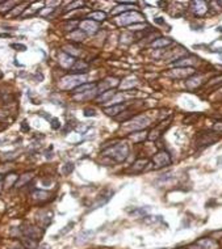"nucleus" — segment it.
<instances>
[{
    "mask_svg": "<svg viewBox=\"0 0 222 249\" xmlns=\"http://www.w3.org/2000/svg\"><path fill=\"white\" fill-rule=\"evenodd\" d=\"M96 88V84H82L79 87H76L74 89V95L75 96H80V95H84L87 92H91V89H95Z\"/></svg>",
    "mask_w": 222,
    "mask_h": 249,
    "instance_id": "nucleus-9",
    "label": "nucleus"
},
{
    "mask_svg": "<svg viewBox=\"0 0 222 249\" xmlns=\"http://www.w3.org/2000/svg\"><path fill=\"white\" fill-rule=\"evenodd\" d=\"M213 130H214V131H217V132H222V122H217V123L214 125Z\"/></svg>",
    "mask_w": 222,
    "mask_h": 249,
    "instance_id": "nucleus-31",
    "label": "nucleus"
},
{
    "mask_svg": "<svg viewBox=\"0 0 222 249\" xmlns=\"http://www.w3.org/2000/svg\"><path fill=\"white\" fill-rule=\"evenodd\" d=\"M9 34H0V37H8Z\"/></svg>",
    "mask_w": 222,
    "mask_h": 249,
    "instance_id": "nucleus-35",
    "label": "nucleus"
},
{
    "mask_svg": "<svg viewBox=\"0 0 222 249\" xmlns=\"http://www.w3.org/2000/svg\"><path fill=\"white\" fill-rule=\"evenodd\" d=\"M154 21H155L156 24H164V20H162V17H156Z\"/></svg>",
    "mask_w": 222,
    "mask_h": 249,
    "instance_id": "nucleus-34",
    "label": "nucleus"
},
{
    "mask_svg": "<svg viewBox=\"0 0 222 249\" xmlns=\"http://www.w3.org/2000/svg\"><path fill=\"white\" fill-rule=\"evenodd\" d=\"M25 233L28 235L29 239H33V240L38 239V237L42 235V232H41V231H39L38 228H34V227H29L28 229H25Z\"/></svg>",
    "mask_w": 222,
    "mask_h": 249,
    "instance_id": "nucleus-16",
    "label": "nucleus"
},
{
    "mask_svg": "<svg viewBox=\"0 0 222 249\" xmlns=\"http://www.w3.org/2000/svg\"><path fill=\"white\" fill-rule=\"evenodd\" d=\"M52 127L54 130H57V129L61 127V123H59V121H58L57 118H53V120H52Z\"/></svg>",
    "mask_w": 222,
    "mask_h": 249,
    "instance_id": "nucleus-28",
    "label": "nucleus"
},
{
    "mask_svg": "<svg viewBox=\"0 0 222 249\" xmlns=\"http://www.w3.org/2000/svg\"><path fill=\"white\" fill-rule=\"evenodd\" d=\"M114 95H116V92L113 91V89H108L107 92H101V96L99 97V100L101 101V102H107V101L111 100Z\"/></svg>",
    "mask_w": 222,
    "mask_h": 249,
    "instance_id": "nucleus-18",
    "label": "nucleus"
},
{
    "mask_svg": "<svg viewBox=\"0 0 222 249\" xmlns=\"http://www.w3.org/2000/svg\"><path fill=\"white\" fill-rule=\"evenodd\" d=\"M192 7H197V8H193V12L196 14H204L206 12V9H208V5L204 2H193L192 3Z\"/></svg>",
    "mask_w": 222,
    "mask_h": 249,
    "instance_id": "nucleus-13",
    "label": "nucleus"
},
{
    "mask_svg": "<svg viewBox=\"0 0 222 249\" xmlns=\"http://www.w3.org/2000/svg\"><path fill=\"white\" fill-rule=\"evenodd\" d=\"M146 132H142V131H139V132H133L132 135H130V139L133 140L134 143H138V142H141V140H143L145 138H146Z\"/></svg>",
    "mask_w": 222,
    "mask_h": 249,
    "instance_id": "nucleus-21",
    "label": "nucleus"
},
{
    "mask_svg": "<svg viewBox=\"0 0 222 249\" xmlns=\"http://www.w3.org/2000/svg\"><path fill=\"white\" fill-rule=\"evenodd\" d=\"M216 139H217V136L213 135L212 132H201V134H199L197 139H196V144L199 147H206V146L213 144L216 142Z\"/></svg>",
    "mask_w": 222,
    "mask_h": 249,
    "instance_id": "nucleus-4",
    "label": "nucleus"
},
{
    "mask_svg": "<svg viewBox=\"0 0 222 249\" xmlns=\"http://www.w3.org/2000/svg\"><path fill=\"white\" fill-rule=\"evenodd\" d=\"M11 47L19 50V51H25V50H27V46L21 45V43H12V45H11Z\"/></svg>",
    "mask_w": 222,
    "mask_h": 249,
    "instance_id": "nucleus-26",
    "label": "nucleus"
},
{
    "mask_svg": "<svg viewBox=\"0 0 222 249\" xmlns=\"http://www.w3.org/2000/svg\"><path fill=\"white\" fill-rule=\"evenodd\" d=\"M84 115H86V117H91V115L95 117V115H96V111H95L93 109H86L84 110Z\"/></svg>",
    "mask_w": 222,
    "mask_h": 249,
    "instance_id": "nucleus-30",
    "label": "nucleus"
},
{
    "mask_svg": "<svg viewBox=\"0 0 222 249\" xmlns=\"http://www.w3.org/2000/svg\"><path fill=\"white\" fill-rule=\"evenodd\" d=\"M64 83V88H71L74 85H82L83 81H84V76H80V75H70V76L64 77L63 80Z\"/></svg>",
    "mask_w": 222,
    "mask_h": 249,
    "instance_id": "nucleus-6",
    "label": "nucleus"
},
{
    "mask_svg": "<svg viewBox=\"0 0 222 249\" xmlns=\"http://www.w3.org/2000/svg\"><path fill=\"white\" fill-rule=\"evenodd\" d=\"M23 244L25 245V248H28V249H33V248H36V241H33V239H29V237H28V240L25 239V240L23 241Z\"/></svg>",
    "mask_w": 222,
    "mask_h": 249,
    "instance_id": "nucleus-25",
    "label": "nucleus"
},
{
    "mask_svg": "<svg viewBox=\"0 0 222 249\" xmlns=\"http://www.w3.org/2000/svg\"><path fill=\"white\" fill-rule=\"evenodd\" d=\"M107 14L101 11H96V12H92L88 14V20H93V21H104Z\"/></svg>",
    "mask_w": 222,
    "mask_h": 249,
    "instance_id": "nucleus-17",
    "label": "nucleus"
},
{
    "mask_svg": "<svg viewBox=\"0 0 222 249\" xmlns=\"http://www.w3.org/2000/svg\"><path fill=\"white\" fill-rule=\"evenodd\" d=\"M128 153H129V148L126 144H117V146H113L111 147L109 150H105L104 151V155L105 156H111L113 159L114 161H124L126 157H128Z\"/></svg>",
    "mask_w": 222,
    "mask_h": 249,
    "instance_id": "nucleus-1",
    "label": "nucleus"
},
{
    "mask_svg": "<svg viewBox=\"0 0 222 249\" xmlns=\"http://www.w3.org/2000/svg\"><path fill=\"white\" fill-rule=\"evenodd\" d=\"M82 5H83V2H75V3L68 5V9H74L75 7H82Z\"/></svg>",
    "mask_w": 222,
    "mask_h": 249,
    "instance_id": "nucleus-32",
    "label": "nucleus"
},
{
    "mask_svg": "<svg viewBox=\"0 0 222 249\" xmlns=\"http://www.w3.org/2000/svg\"><path fill=\"white\" fill-rule=\"evenodd\" d=\"M76 25H78V21H71V23H67L64 25V28H66L67 30H72V28L76 26Z\"/></svg>",
    "mask_w": 222,
    "mask_h": 249,
    "instance_id": "nucleus-29",
    "label": "nucleus"
},
{
    "mask_svg": "<svg viewBox=\"0 0 222 249\" xmlns=\"http://www.w3.org/2000/svg\"><path fill=\"white\" fill-rule=\"evenodd\" d=\"M21 129H23V131H25V132L29 131V126L27 125V122H23V123H21Z\"/></svg>",
    "mask_w": 222,
    "mask_h": 249,
    "instance_id": "nucleus-33",
    "label": "nucleus"
},
{
    "mask_svg": "<svg viewBox=\"0 0 222 249\" xmlns=\"http://www.w3.org/2000/svg\"><path fill=\"white\" fill-rule=\"evenodd\" d=\"M32 177H33V176H32V173H25V175L21 176V178L19 180V181H16L14 186H16V187H21V185H24V184L27 182V181H29V180H30Z\"/></svg>",
    "mask_w": 222,
    "mask_h": 249,
    "instance_id": "nucleus-20",
    "label": "nucleus"
},
{
    "mask_svg": "<svg viewBox=\"0 0 222 249\" xmlns=\"http://www.w3.org/2000/svg\"><path fill=\"white\" fill-rule=\"evenodd\" d=\"M74 171V164L72 163H66L62 167V172H63V175H70V173Z\"/></svg>",
    "mask_w": 222,
    "mask_h": 249,
    "instance_id": "nucleus-23",
    "label": "nucleus"
},
{
    "mask_svg": "<svg viewBox=\"0 0 222 249\" xmlns=\"http://www.w3.org/2000/svg\"><path fill=\"white\" fill-rule=\"evenodd\" d=\"M150 125V121L146 117H136L133 120H130L129 122L125 123V129L129 130H142Z\"/></svg>",
    "mask_w": 222,
    "mask_h": 249,
    "instance_id": "nucleus-3",
    "label": "nucleus"
},
{
    "mask_svg": "<svg viewBox=\"0 0 222 249\" xmlns=\"http://www.w3.org/2000/svg\"><path fill=\"white\" fill-rule=\"evenodd\" d=\"M72 226H74V223H72V222H71V223H68V224H67L66 227H64V228H63V229H62V231H61V232H58V233H57V235H55V236H54V239H57V237H61V236H63V235H64V233H66V232H68V231H70V229L72 228Z\"/></svg>",
    "mask_w": 222,
    "mask_h": 249,
    "instance_id": "nucleus-24",
    "label": "nucleus"
},
{
    "mask_svg": "<svg viewBox=\"0 0 222 249\" xmlns=\"http://www.w3.org/2000/svg\"><path fill=\"white\" fill-rule=\"evenodd\" d=\"M93 235V232L92 231H84V232H82V233H79V236H78V239H80L82 237V240H79L76 244H83V243H86V241H88V239H91V236Z\"/></svg>",
    "mask_w": 222,
    "mask_h": 249,
    "instance_id": "nucleus-19",
    "label": "nucleus"
},
{
    "mask_svg": "<svg viewBox=\"0 0 222 249\" xmlns=\"http://www.w3.org/2000/svg\"><path fill=\"white\" fill-rule=\"evenodd\" d=\"M130 214L132 215H145L146 214V210H145V208H136V210L130 211Z\"/></svg>",
    "mask_w": 222,
    "mask_h": 249,
    "instance_id": "nucleus-27",
    "label": "nucleus"
},
{
    "mask_svg": "<svg viewBox=\"0 0 222 249\" xmlns=\"http://www.w3.org/2000/svg\"><path fill=\"white\" fill-rule=\"evenodd\" d=\"M59 62L63 67H72L74 66V58L70 56L68 54H61L59 56Z\"/></svg>",
    "mask_w": 222,
    "mask_h": 249,
    "instance_id": "nucleus-12",
    "label": "nucleus"
},
{
    "mask_svg": "<svg viewBox=\"0 0 222 249\" xmlns=\"http://www.w3.org/2000/svg\"><path fill=\"white\" fill-rule=\"evenodd\" d=\"M171 43H172V39H170V38H159L158 41L152 42L151 46H152V47L159 49V47H166V46H170Z\"/></svg>",
    "mask_w": 222,
    "mask_h": 249,
    "instance_id": "nucleus-15",
    "label": "nucleus"
},
{
    "mask_svg": "<svg viewBox=\"0 0 222 249\" xmlns=\"http://www.w3.org/2000/svg\"><path fill=\"white\" fill-rule=\"evenodd\" d=\"M152 161H154V164H155V168H162V167H166V165H168L171 163V157L167 152L161 151V152H158L152 157Z\"/></svg>",
    "mask_w": 222,
    "mask_h": 249,
    "instance_id": "nucleus-5",
    "label": "nucleus"
},
{
    "mask_svg": "<svg viewBox=\"0 0 222 249\" xmlns=\"http://www.w3.org/2000/svg\"><path fill=\"white\" fill-rule=\"evenodd\" d=\"M193 68L192 67H187V68H176L172 72H170V75L172 77H187L189 75L193 74Z\"/></svg>",
    "mask_w": 222,
    "mask_h": 249,
    "instance_id": "nucleus-8",
    "label": "nucleus"
},
{
    "mask_svg": "<svg viewBox=\"0 0 222 249\" xmlns=\"http://www.w3.org/2000/svg\"><path fill=\"white\" fill-rule=\"evenodd\" d=\"M143 20V16L138 12H129V13H122L117 17V23L120 25H130V24H136V23H141Z\"/></svg>",
    "mask_w": 222,
    "mask_h": 249,
    "instance_id": "nucleus-2",
    "label": "nucleus"
},
{
    "mask_svg": "<svg viewBox=\"0 0 222 249\" xmlns=\"http://www.w3.org/2000/svg\"><path fill=\"white\" fill-rule=\"evenodd\" d=\"M147 163H149V161L146 160V159H139V160H137L136 163H134L132 171L136 172V173H139V172H142L145 169V167L147 165Z\"/></svg>",
    "mask_w": 222,
    "mask_h": 249,
    "instance_id": "nucleus-14",
    "label": "nucleus"
},
{
    "mask_svg": "<svg viewBox=\"0 0 222 249\" xmlns=\"http://www.w3.org/2000/svg\"><path fill=\"white\" fill-rule=\"evenodd\" d=\"M84 37H86V33H84V32H82L80 29L74 32V33L71 34V38L75 39V41H83V38H84Z\"/></svg>",
    "mask_w": 222,
    "mask_h": 249,
    "instance_id": "nucleus-22",
    "label": "nucleus"
},
{
    "mask_svg": "<svg viewBox=\"0 0 222 249\" xmlns=\"http://www.w3.org/2000/svg\"><path fill=\"white\" fill-rule=\"evenodd\" d=\"M87 70H88V64L78 60V62H75L74 66L71 67V74L74 75V74H78V72H87Z\"/></svg>",
    "mask_w": 222,
    "mask_h": 249,
    "instance_id": "nucleus-11",
    "label": "nucleus"
},
{
    "mask_svg": "<svg viewBox=\"0 0 222 249\" xmlns=\"http://www.w3.org/2000/svg\"><path fill=\"white\" fill-rule=\"evenodd\" d=\"M80 26V30L84 32V33H95L97 30V25L93 23L92 20H84L79 24Z\"/></svg>",
    "mask_w": 222,
    "mask_h": 249,
    "instance_id": "nucleus-7",
    "label": "nucleus"
},
{
    "mask_svg": "<svg viewBox=\"0 0 222 249\" xmlns=\"http://www.w3.org/2000/svg\"><path fill=\"white\" fill-rule=\"evenodd\" d=\"M125 109V105H122V104H118V105H113L111 108H105L104 111L107 113L108 115H111V117H116L118 113H122V110Z\"/></svg>",
    "mask_w": 222,
    "mask_h": 249,
    "instance_id": "nucleus-10",
    "label": "nucleus"
}]
</instances>
